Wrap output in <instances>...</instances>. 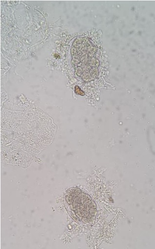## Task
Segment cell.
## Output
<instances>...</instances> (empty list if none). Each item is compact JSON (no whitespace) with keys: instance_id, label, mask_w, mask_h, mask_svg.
<instances>
[{"instance_id":"obj_1","label":"cell","mask_w":155,"mask_h":249,"mask_svg":"<svg viewBox=\"0 0 155 249\" xmlns=\"http://www.w3.org/2000/svg\"><path fill=\"white\" fill-rule=\"evenodd\" d=\"M68 59L72 72L82 81H91L99 74L101 68L100 53L95 44L87 38L79 37L71 42Z\"/></svg>"},{"instance_id":"obj_2","label":"cell","mask_w":155,"mask_h":249,"mask_svg":"<svg viewBox=\"0 0 155 249\" xmlns=\"http://www.w3.org/2000/svg\"><path fill=\"white\" fill-rule=\"evenodd\" d=\"M64 202L69 215L80 224H93L99 214V208L94 199L80 188L69 189L65 195Z\"/></svg>"},{"instance_id":"obj_3","label":"cell","mask_w":155,"mask_h":249,"mask_svg":"<svg viewBox=\"0 0 155 249\" xmlns=\"http://www.w3.org/2000/svg\"><path fill=\"white\" fill-rule=\"evenodd\" d=\"M75 92H76V94H79V95H84L85 94L84 92H83L80 89V88L79 87H78V86H76L75 87Z\"/></svg>"}]
</instances>
